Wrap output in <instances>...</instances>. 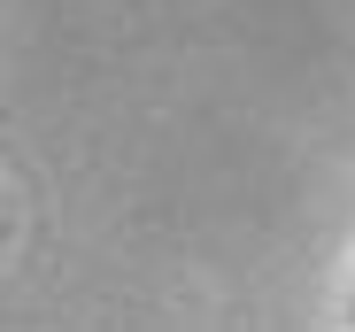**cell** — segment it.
Instances as JSON below:
<instances>
[{"label":"cell","mask_w":355,"mask_h":332,"mask_svg":"<svg viewBox=\"0 0 355 332\" xmlns=\"http://www.w3.org/2000/svg\"><path fill=\"white\" fill-rule=\"evenodd\" d=\"M347 317H355V309H347Z\"/></svg>","instance_id":"obj_1"}]
</instances>
